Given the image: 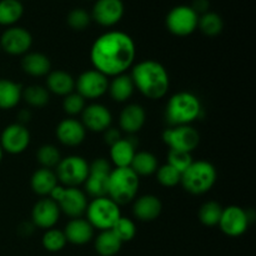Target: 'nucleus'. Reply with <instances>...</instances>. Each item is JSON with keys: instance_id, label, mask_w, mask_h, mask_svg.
I'll return each mask as SVG.
<instances>
[{"instance_id": "9", "label": "nucleus", "mask_w": 256, "mask_h": 256, "mask_svg": "<svg viewBox=\"0 0 256 256\" xmlns=\"http://www.w3.org/2000/svg\"><path fill=\"white\" fill-rule=\"evenodd\" d=\"M199 15L189 5H178L166 15L168 30L176 36H189L198 29Z\"/></svg>"}, {"instance_id": "17", "label": "nucleus", "mask_w": 256, "mask_h": 256, "mask_svg": "<svg viewBox=\"0 0 256 256\" xmlns=\"http://www.w3.org/2000/svg\"><path fill=\"white\" fill-rule=\"evenodd\" d=\"M82 122L85 129L94 132H104L112 126V115L102 104H90L82 112Z\"/></svg>"}, {"instance_id": "14", "label": "nucleus", "mask_w": 256, "mask_h": 256, "mask_svg": "<svg viewBox=\"0 0 256 256\" xmlns=\"http://www.w3.org/2000/svg\"><path fill=\"white\" fill-rule=\"evenodd\" d=\"M30 140H32V136H30L29 130L25 128V125L19 124V122L8 125L0 135V145L2 150L12 155L24 152L29 146Z\"/></svg>"}, {"instance_id": "35", "label": "nucleus", "mask_w": 256, "mask_h": 256, "mask_svg": "<svg viewBox=\"0 0 256 256\" xmlns=\"http://www.w3.org/2000/svg\"><path fill=\"white\" fill-rule=\"evenodd\" d=\"M66 242H68L64 232H62L59 229H55V228L48 229L42 238V246H44V249L46 252H62L65 248V245H66Z\"/></svg>"}, {"instance_id": "22", "label": "nucleus", "mask_w": 256, "mask_h": 256, "mask_svg": "<svg viewBox=\"0 0 256 256\" xmlns=\"http://www.w3.org/2000/svg\"><path fill=\"white\" fill-rule=\"evenodd\" d=\"M162 204L155 195H144L140 196L132 206V214L140 222H154L160 216Z\"/></svg>"}, {"instance_id": "41", "label": "nucleus", "mask_w": 256, "mask_h": 256, "mask_svg": "<svg viewBox=\"0 0 256 256\" xmlns=\"http://www.w3.org/2000/svg\"><path fill=\"white\" fill-rule=\"evenodd\" d=\"M192 162V158L190 152H178V150H169V152H168V164L172 165L182 174L190 166Z\"/></svg>"}, {"instance_id": "21", "label": "nucleus", "mask_w": 256, "mask_h": 256, "mask_svg": "<svg viewBox=\"0 0 256 256\" xmlns=\"http://www.w3.org/2000/svg\"><path fill=\"white\" fill-rule=\"evenodd\" d=\"M94 228L86 219L76 218L66 224L64 230L66 242L74 245H85L94 238Z\"/></svg>"}, {"instance_id": "26", "label": "nucleus", "mask_w": 256, "mask_h": 256, "mask_svg": "<svg viewBox=\"0 0 256 256\" xmlns=\"http://www.w3.org/2000/svg\"><path fill=\"white\" fill-rule=\"evenodd\" d=\"M135 152V142L122 138L110 146V159L116 168H129Z\"/></svg>"}, {"instance_id": "29", "label": "nucleus", "mask_w": 256, "mask_h": 256, "mask_svg": "<svg viewBox=\"0 0 256 256\" xmlns=\"http://www.w3.org/2000/svg\"><path fill=\"white\" fill-rule=\"evenodd\" d=\"M129 168L138 176H150L156 172L159 164L154 154L149 152H135Z\"/></svg>"}, {"instance_id": "7", "label": "nucleus", "mask_w": 256, "mask_h": 256, "mask_svg": "<svg viewBox=\"0 0 256 256\" xmlns=\"http://www.w3.org/2000/svg\"><path fill=\"white\" fill-rule=\"evenodd\" d=\"M50 199L56 202L60 212L72 219L82 218V215L86 212L88 204H89L86 195L82 190H80L79 188L62 186V185H58L52 190Z\"/></svg>"}, {"instance_id": "45", "label": "nucleus", "mask_w": 256, "mask_h": 256, "mask_svg": "<svg viewBox=\"0 0 256 256\" xmlns=\"http://www.w3.org/2000/svg\"><path fill=\"white\" fill-rule=\"evenodd\" d=\"M2 156H4V150H2V145H0V162H2Z\"/></svg>"}, {"instance_id": "38", "label": "nucleus", "mask_w": 256, "mask_h": 256, "mask_svg": "<svg viewBox=\"0 0 256 256\" xmlns=\"http://www.w3.org/2000/svg\"><path fill=\"white\" fill-rule=\"evenodd\" d=\"M92 15L82 8H75L70 10L66 16V22L75 32H82L92 22Z\"/></svg>"}, {"instance_id": "16", "label": "nucleus", "mask_w": 256, "mask_h": 256, "mask_svg": "<svg viewBox=\"0 0 256 256\" xmlns=\"http://www.w3.org/2000/svg\"><path fill=\"white\" fill-rule=\"evenodd\" d=\"M125 6L122 0H95L92 19L99 25L110 28L116 25L124 16Z\"/></svg>"}, {"instance_id": "5", "label": "nucleus", "mask_w": 256, "mask_h": 256, "mask_svg": "<svg viewBox=\"0 0 256 256\" xmlns=\"http://www.w3.org/2000/svg\"><path fill=\"white\" fill-rule=\"evenodd\" d=\"M216 179L218 172L214 165L206 160H198L182 172L180 184L190 194L202 195L212 190Z\"/></svg>"}, {"instance_id": "32", "label": "nucleus", "mask_w": 256, "mask_h": 256, "mask_svg": "<svg viewBox=\"0 0 256 256\" xmlns=\"http://www.w3.org/2000/svg\"><path fill=\"white\" fill-rule=\"evenodd\" d=\"M198 29L204 35L210 38L218 36L224 29V22L222 18L218 12H206L204 14L199 15L198 20Z\"/></svg>"}, {"instance_id": "36", "label": "nucleus", "mask_w": 256, "mask_h": 256, "mask_svg": "<svg viewBox=\"0 0 256 256\" xmlns=\"http://www.w3.org/2000/svg\"><path fill=\"white\" fill-rule=\"evenodd\" d=\"M36 159L42 168L52 170V168H56L62 160V154L56 146L52 144H45L42 145L38 150Z\"/></svg>"}, {"instance_id": "24", "label": "nucleus", "mask_w": 256, "mask_h": 256, "mask_svg": "<svg viewBox=\"0 0 256 256\" xmlns=\"http://www.w3.org/2000/svg\"><path fill=\"white\" fill-rule=\"evenodd\" d=\"M46 89L59 96H66L75 89V79L64 70H54L48 74Z\"/></svg>"}, {"instance_id": "40", "label": "nucleus", "mask_w": 256, "mask_h": 256, "mask_svg": "<svg viewBox=\"0 0 256 256\" xmlns=\"http://www.w3.org/2000/svg\"><path fill=\"white\" fill-rule=\"evenodd\" d=\"M85 106H86L85 99L78 92H70L69 95L64 96V100H62V109L70 116L82 114Z\"/></svg>"}, {"instance_id": "11", "label": "nucleus", "mask_w": 256, "mask_h": 256, "mask_svg": "<svg viewBox=\"0 0 256 256\" xmlns=\"http://www.w3.org/2000/svg\"><path fill=\"white\" fill-rule=\"evenodd\" d=\"M112 170L110 162L104 158L95 159L89 165V174L84 182L85 190L89 196H92V199L106 196L108 182Z\"/></svg>"}, {"instance_id": "15", "label": "nucleus", "mask_w": 256, "mask_h": 256, "mask_svg": "<svg viewBox=\"0 0 256 256\" xmlns=\"http://www.w3.org/2000/svg\"><path fill=\"white\" fill-rule=\"evenodd\" d=\"M32 44V34L22 26H9L0 36V46L9 55H25Z\"/></svg>"}, {"instance_id": "13", "label": "nucleus", "mask_w": 256, "mask_h": 256, "mask_svg": "<svg viewBox=\"0 0 256 256\" xmlns=\"http://www.w3.org/2000/svg\"><path fill=\"white\" fill-rule=\"evenodd\" d=\"M249 224L250 218L248 212L236 205H230L222 209V218L218 225L220 230L228 236L239 238L246 232Z\"/></svg>"}, {"instance_id": "43", "label": "nucleus", "mask_w": 256, "mask_h": 256, "mask_svg": "<svg viewBox=\"0 0 256 256\" xmlns=\"http://www.w3.org/2000/svg\"><path fill=\"white\" fill-rule=\"evenodd\" d=\"M190 6L192 8V10H194L198 15H202L204 14V12H209L210 2L209 0H194Z\"/></svg>"}, {"instance_id": "25", "label": "nucleus", "mask_w": 256, "mask_h": 256, "mask_svg": "<svg viewBox=\"0 0 256 256\" xmlns=\"http://www.w3.org/2000/svg\"><path fill=\"white\" fill-rule=\"evenodd\" d=\"M58 178L56 174L52 169H45L40 168L34 174L32 175L30 179V186L35 194L40 196H48L52 192V190L58 186Z\"/></svg>"}, {"instance_id": "20", "label": "nucleus", "mask_w": 256, "mask_h": 256, "mask_svg": "<svg viewBox=\"0 0 256 256\" xmlns=\"http://www.w3.org/2000/svg\"><path fill=\"white\" fill-rule=\"evenodd\" d=\"M146 114L142 105L129 104L122 110L119 116V126L128 134H135L142 129Z\"/></svg>"}, {"instance_id": "18", "label": "nucleus", "mask_w": 256, "mask_h": 256, "mask_svg": "<svg viewBox=\"0 0 256 256\" xmlns=\"http://www.w3.org/2000/svg\"><path fill=\"white\" fill-rule=\"evenodd\" d=\"M62 212L52 199H40L32 210V222L40 229H52L59 222Z\"/></svg>"}, {"instance_id": "6", "label": "nucleus", "mask_w": 256, "mask_h": 256, "mask_svg": "<svg viewBox=\"0 0 256 256\" xmlns=\"http://www.w3.org/2000/svg\"><path fill=\"white\" fill-rule=\"evenodd\" d=\"M85 212H86V219L90 225L100 232L112 229L122 216L119 205L108 196L92 199V202L88 204Z\"/></svg>"}, {"instance_id": "28", "label": "nucleus", "mask_w": 256, "mask_h": 256, "mask_svg": "<svg viewBox=\"0 0 256 256\" xmlns=\"http://www.w3.org/2000/svg\"><path fill=\"white\" fill-rule=\"evenodd\" d=\"M134 90V82H132L130 75L126 74L114 76L112 82H109V86H108V92H109L112 99L118 102H125L126 100H129Z\"/></svg>"}, {"instance_id": "2", "label": "nucleus", "mask_w": 256, "mask_h": 256, "mask_svg": "<svg viewBox=\"0 0 256 256\" xmlns=\"http://www.w3.org/2000/svg\"><path fill=\"white\" fill-rule=\"evenodd\" d=\"M134 86L150 100H159L166 95L170 86L168 70L155 60H144L132 66V75Z\"/></svg>"}, {"instance_id": "42", "label": "nucleus", "mask_w": 256, "mask_h": 256, "mask_svg": "<svg viewBox=\"0 0 256 256\" xmlns=\"http://www.w3.org/2000/svg\"><path fill=\"white\" fill-rule=\"evenodd\" d=\"M104 138H105V142L112 146V145L115 144L118 140L122 139V134H120V132L118 129L110 126L109 129H106L104 132Z\"/></svg>"}, {"instance_id": "44", "label": "nucleus", "mask_w": 256, "mask_h": 256, "mask_svg": "<svg viewBox=\"0 0 256 256\" xmlns=\"http://www.w3.org/2000/svg\"><path fill=\"white\" fill-rule=\"evenodd\" d=\"M19 119H20L19 124H22V122H29V120H30V112H26V110H22V112H20V115H19ZM22 125H24V124H22Z\"/></svg>"}, {"instance_id": "46", "label": "nucleus", "mask_w": 256, "mask_h": 256, "mask_svg": "<svg viewBox=\"0 0 256 256\" xmlns=\"http://www.w3.org/2000/svg\"><path fill=\"white\" fill-rule=\"evenodd\" d=\"M20 2H22V0H20Z\"/></svg>"}, {"instance_id": "39", "label": "nucleus", "mask_w": 256, "mask_h": 256, "mask_svg": "<svg viewBox=\"0 0 256 256\" xmlns=\"http://www.w3.org/2000/svg\"><path fill=\"white\" fill-rule=\"evenodd\" d=\"M156 179L162 186L165 188H174L182 182V172H178L172 165L165 164L162 166L158 168L156 170Z\"/></svg>"}, {"instance_id": "37", "label": "nucleus", "mask_w": 256, "mask_h": 256, "mask_svg": "<svg viewBox=\"0 0 256 256\" xmlns=\"http://www.w3.org/2000/svg\"><path fill=\"white\" fill-rule=\"evenodd\" d=\"M112 232L118 236V239L124 244V242H132L136 235V226H135L134 222L129 218L120 216L119 220L114 224L112 228Z\"/></svg>"}, {"instance_id": "23", "label": "nucleus", "mask_w": 256, "mask_h": 256, "mask_svg": "<svg viewBox=\"0 0 256 256\" xmlns=\"http://www.w3.org/2000/svg\"><path fill=\"white\" fill-rule=\"evenodd\" d=\"M22 68L30 76L40 78L52 72V62L49 58L42 52H32L22 55Z\"/></svg>"}, {"instance_id": "27", "label": "nucleus", "mask_w": 256, "mask_h": 256, "mask_svg": "<svg viewBox=\"0 0 256 256\" xmlns=\"http://www.w3.org/2000/svg\"><path fill=\"white\" fill-rule=\"evenodd\" d=\"M22 88L9 79H0V110L14 109L22 100Z\"/></svg>"}, {"instance_id": "4", "label": "nucleus", "mask_w": 256, "mask_h": 256, "mask_svg": "<svg viewBox=\"0 0 256 256\" xmlns=\"http://www.w3.org/2000/svg\"><path fill=\"white\" fill-rule=\"evenodd\" d=\"M139 176L130 168H115L108 182V194L118 205H125L135 199L139 190Z\"/></svg>"}, {"instance_id": "10", "label": "nucleus", "mask_w": 256, "mask_h": 256, "mask_svg": "<svg viewBox=\"0 0 256 256\" xmlns=\"http://www.w3.org/2000/svg\"><path fill=\"white\" fill-rule=\"evenodd\" d=\"M162 140L170 150L190 152H194L200 142V135L192 125L170 126L162 132Z\"/></svg>"}, {"instance_id": "19", "label": "nucleus", "mask_w": 256, "mask_h": 256, "mask_svg": "<svg viewBox=\"0 0 256 256\" xmlns=\"http://www.w3.org/2000/svg\"><path fill=\"white\" fill-rule=\"evenodd\" d=\"M86 136V129L82 122L72 118L62 120L56 126V138L65 146H79Z\"/></svg>"}, {"instance_id": "30", "label": "nucleus", "mask_w": 256, "mask_h": 256, "mask_svg": "<svg viewBox=\"0 0 256 256\" xmlns=\"http://www.w3.org/2000/svg\"><path fill=\"white\" fill-rule=\"evenodd\" d=\"M24 14V5L20 0H0V25L14 26Z\"/></svg>"}, {"instance_id": "8", "label": "nucleus", "mask_w": 256, "mask_h": 256, "mask_svg": "<svg viewBox=\"0 0 256 256\" xmlns=\"http://www.w3.org/2000/svg\"><path fill=\"white\" fill-rule=\"evenodd\" d=\"M55 174L58 182H62V186L78 188L86 180L89 174V164L82 156L69 155L66 158H62Z\"/></svg>"}, {"instance_id": "3", "label": "nucleus", "mask_w": 256, "mask_h": 256, "mask_svg": "<svg viewBox=\"0 0 256 256\" xmlns=\"http://www.w3.org/2000/svg\"><path fill=\"white\" fill-rule=\"evenodd\" d=\"M202 106L196 95L180 92L172 95L166 105L165 118L170 126L190 125L202 115Z\"/></svg>"}, {"instance_id": "34", "label": "nucleus", "mask_w": 256, "mask_h": 256, "mask_svg": "<svg viewBox=\"0 0 256 256\" xmlns=\"http://www.w3.org/2000/svg\"><path fill=\"white\" fill-rule=\"evenodd\" d=\"M222 205L216 202H206L199 210V220L205 226H215L219 224L222 214Z\"/></svg>"}, {"instance_id": "1", "label": "nucleus", "mask_w": 256, "mask_h": 256, "mask_svg": "<svg viewBox=\"0 0 256 256\" xmlns=\"http://www.w3.org/2000/svg\"><path fill=\"white\" fill-rule=\"evenodd\" d=\"M136 46L129 34L119 30L106 32L96 38L90 49V60L95 70L108 78L125 74L134 64Z\"/></svg>"}, {"instance_id": "31", "label": "nucleus", "mask_w": 256, "mask_h": 256, "mask_svg": "<svg viewBox=\"0 0 256 256\" xmlns=\"http://www.w3.org/2000/svg\"><path fill=\"white\" fill-rule=\"evenodd\" d=\"M122 242L112 230L100 232L95 239V250L100 256H115L122 250Z\"/></svg>"}, {"instance_id": "12", "label": "nucleus", "mask_w": 256, "mask_h": 256, "mask_svg": "<svg viewBox=\"0 0 256 256\" xmlns=\"http://www.w3.org/2000/svg\"><path fill=\"white\" fill-rule=\"evenodd\" d=\"M108 86H109V78L95 69L84 72L75 82L76 92L85 100L102 98L108 92Z\"/></svg>"}, {"instance_id": "33", "label": "nucleus", "mask_w": 256, "mask_h": 256, "mask_svg": "<svg viewBox=\"0 0 256 256\" xmlns=\"http://www.w3.org/2000/svg\"><path fill=\"white\" fill-rule=\"evenodd\" d=\"M22 99L32 108H44L49 102L50 95L46 88L40 85H30L22 89Z\"/></svg>"}]
</instances>
